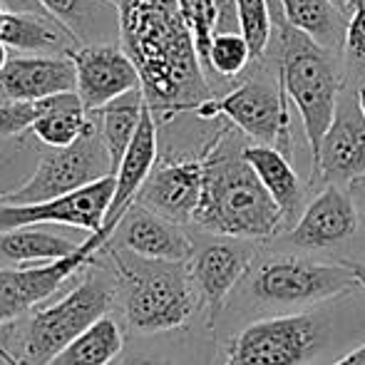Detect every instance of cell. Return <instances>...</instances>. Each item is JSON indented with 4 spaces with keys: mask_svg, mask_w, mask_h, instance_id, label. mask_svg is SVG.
Returning a JSON list of instances; mask_svg holds the SVG:
<instances>
[{
    "mask_svg": "<svg viewBox=\"0 0 365 365\" xmlns=\"http://www.w3.org/2000/svg\"><path fill=\"white\" fill-rule=\"evenodd\" d=\"M120 43L137 65L142 92L157 122L194 112L212 100L197 43L179 0H115Z\"/></svg>",
    "mask_w": 365,
    "mask_h": 365,
    "instance_id": "6da1fadb",
    "label": "cell"
},
{
    "mask_svg": "<svg viewBox=\"0 0 365 365\" xmlns=\"http://www.w3.org/2000/svg\"><path fill=\"white\" fill-rule=\"evenodd\" d=\"M231 142L229 132H221L204 149V192L194 224L214 236H274L286 226L284 214L244 157V147Z\"/></svg>",
    "mask_w": 365,
    "mask_h": 365,
    "instance_id": "7a4b0ae2",
    "label": "cell"
},
{
    "mask_svg": "<svg viewBox=\"0 0 365 365\" xmlns=\"http://www.w3.org/2000/svg\"><path fill=\"white\" fill-rule=\"evenodd\" d=\"M105 251L115 271V303L132 333L162 336L192 321L202 306V296L189 261L142 259L112 244H107Z\"/></svg>",
    "mask_w": 365,
    "mask_h": 365,
    "instance_id": "3957f363",
    "label": "cell"
},
{
    "mask_svg": "<svg viewBox=\"0 0 365 365\" xmlns=\"http://www.w3.org/2000/svg\"><path fill=\"white\" fill-rule=\"evenodd\" d=\"M115 303V279L105 274H90L45 308H33L28 316L13 321L15 336L3 331L0 343L25 365H48L73 343L82 331L110 313Z\"/></svg>",
    "mask_w": 365,
    "mask_h": 365,
    "instance_id": "277c9868",
    "label": "cell"
},
{
    "mask_svg": "<svg viewBox=\"0 0 365 365\" xmlns=\"http://www.w3.org/2000/svg\"><path fill=\"white\" fill-rule=\"evenodd\" d=\"M276 25H279L281 38L279 82L301 115L303 132H306L308 149H311V162H316L323 135L336 115L341 80L323 45H318L311 35L293 28L284 18V13L276 20Z\"/></svg>",
    "mask_w": 365,
    "mask_h": 365,
    "instance_id": "5b68a950",
    "label": "cell"
},
{
    "mask_svg": "<svg viewBox=\"0 0 365 365\" xmlns=\"http://www.w3.org/2000/svg\"><path fill=\"white\" fill-rule=\"evenodd\" d=\"M328 336L331 318L316 308L276 313L236 333L221 365H311Z\"/></svg>",
    "mask_w": 365,
    "mask_h": 365,
    "instance_id": "8992f818",
    "label": "cell"
},
{
    "mask_svg": "<svg viewBox=\"0 0 365 365\" xmlns=\"http://www.w3.org/2000/svg\"><path fill=\"white\" fill-rule=\"evenodd\" d=\"M358 279L346 264L331 266L303 256H276L259 266L249 279V293L271 313H296L358 289Z\"/></svg>",
    "mask_w": 365,
    "mask_h": 365,
    "instance_id": "52a82bcc",
    "label": "cell"
},
{
    "mask_svg": "<svg viewBox=\"0 0 365 365\" xmlns=\"http://www.w3.org/2000/svg\"><path fill=\"white\" fill-rule=\"evenodd\" d=\"M112 172H115V167H112V157L107 152L105 140H102L100 125H97V120H92V125L87 127V132L77 142L60 149H50L48 154H43L40 162L35 164L33 174L28 177V182L0 202H45V199L63 197L68 192L87 187V184L97 182L102 177H110Z\"/></svg>",
    "mask_w": 365,
    "mask_h": 365,
    "instance_id": "ba28073f",
    "label": "cell"
},
{
    "mask_svg": "<svg viewBox=\"0 0 365 365\" xmlns=\"http://www.w3.org/2000/svg\"><path fill=\"white\" fill-rule=\"evenodd\" d=\"M107 241L110 239L102 231H95L82 241L75 254L63 259L28 266H0V326L28 316L33 308L48 301L75 274H80L87 264L95 261Z\"/></svg>",
    "mask_w": 365,
    "mask_h": 365,
    "instance_id": "9c48e42d",
    "label": "cell"
},
{
    "mask_svg": "<svg viewBox=\"0 0 365 365\" xmlns=\"http://www.w3.org/2000/svg\"><path fill=\"white\" fill-rule=\"evenodd\" d=\"M284 87L266 80H249L221 100H207L194 110L199 120L209 122L226 117L244 135L259 145H271L289 152V107Z\"/></svg>",
    "mask_w": 365,
    "mask_h": 365,
    "instance_id": "30bf717a",
    "label": "cell"
},
{
    "mask_svg": "<svg viewBox=\"0 0 365 365\" xmlns=\"http://www.w3.org/2000/svg\"><path fill=\"white\" fill-rule=\"evenodd\" d=\"M115 194V174L102 177L82 189L68 192L63 197L45 199L35 204H5L0 202V231L20 229V226H75L87 234H95L105 226Z\"/></svg>",
    "mask_w": 365,
    "mask_h": 365,
    "instance_id": "8fae6325",
    "label": "cell"
},
{
    "mask_svg": "<svg viewBox=\"0 0 365 365\" xmlns=\"http://www.w3.org/2000/svg\"><path fill=\"white\" fill-rule=\"evenodd\" d=\"M254 256V246L236 236H219L214 241H207L204 246H194L189 269H192L194 284L202 296V306L209 313V326H214L229 293L251 269Z\"/></svg>",
    "mask_w": 365,
    "mask_h": 365,
    "instance_id": "7c38bea8",
    "label": "cell"
},
{
    "mask_svg": "<svg viewBox=\"0 0 365 365\" xmlns=\"http://www.w3.org/2000/svg\"><path fill=\"white\" fill-rule=\"evenodd\" d=\"M68 55L73 58L77 73L75 92L90 112L102 110L112 100L142 87L137 65L125 53V48L95 43L73 48Z\"/></svg>",
    "mask_w": 365,
    "mask_h": 365,
    "instance_id": "4fadbf2b",
    "label": "cell"
},
{
    "mask_svg": "<svg viewBox=\"0 0 365 365\" xmlns=\"http://www.w3.org/2000/svg\"><path fill=\"white\" fill-rule=\"evenodd\" d=\"M365 177V112L358 95L338 100L336 115L321 142V152L313 162V179L326 184H353Z\"/></svg>",
    "mask_w": 365,
    "mask_h": 365,
    "instance_id": "5bb4252c",
    "label": "cell"
},
{
    "mask_svg": "<svg viewBox=\"0 0 365 365\" xmlns=\"http://www.w3.org/2000/svg\"><path fill=\"white\" fill-rule=\"evenodd\" d=\"M204 192V154L157 162L137 202L177 224H194Z\"/></svg>",
    "mask_w": 365,
    "mask_h": 365,
    "instance_id": "9a60e30c",
    "label": "cell"
},
{
    "mask_svg": "<svg viewBox=\"0 0 365 365\" xmlns=\"http://www.w3.org/2000/svg\"><path fill=\"white\" fill-rule=\"evenodd\" d=\"M107 244L154 261H189L197 246L184 231V224L162 217L140 202L127 209Z\"/></svg>",
    "mask_w": 365,
    "mask_h": 365,
    "instance_id": "2e32d148",
    "label": "cell"
},
{
    "mask_svg": "<svg viewBox=\"0 0 365 365\" xmlns=\"http://www.w3.org/2000/svg\"><path fill=\"white\" fill-rule=\"evenodd\" d=\"M358 229V207L338 184H328L291 226L289 239L301 249L326 251L348 241Z\"/></svg>",
    "mask_w": 365,
    "mask_h": 365,
    "instance_id": "e0dca14e",
    "label": "cell"
},
{
    "mask_svg": "<svg viewBox=\"0 0 365 365\" xmlns=\"http://www.w3.org/2000/svg\"><path fill=\"white\" fill-rule=\"evenodd\" d=\"M77 87L75 63L65 55H13L0 73V102L40 100L73 92Z\"/></svg>",
    "mask_w": 365,
    "mask_h": 365,
    "instance_id": "ac0fdd59",
    "label": "cell"
},
{
    "mask_svg": "<svg viewBox=\"0 0 365 365\" xmlns=\"http://www.w3.org/2000/svg\"><path fill=\"white\" fill-rule=\"evenodd\" d=\"M157 125L159 122L154 120L152 110L147 105L145 112H142L140 127L135 132V140L127 147L125 157L120 159V164L115 169V194H112L110 212L105 217V226L100 229L107 239H112V234H115L117 224L127 214V209L137 202V194L145 187L147 177L152 174L154 164H157Z\"/></svg>",
    "mask_w": 365,
    "mask_h": 365,
    "instance_id": "d6986e66",
    "label": "cell"
},
{
    "mask_svg": "<svg viewBox=\"0 0 365 365\" xmlns=\"http://www.w3.org/2000/svg\"><path fill=\"white\" fill-rule=\"evenodd\" d=\"M0 43L25 55H65L80 40L53 15L3 10Z\"/></svg>",
    "mask_w": 365,
    "mask_h": 365,
    "instance_id": "ffe728a7",
    "label": "cell"
},
{
    "mask_svg": "<svg viewBox=\"0 0 365 365\" xmlns=\"http://www.w3.org/2000/svg\"><path fill=\"white\" fill-rule=\"evenodd\" d=\"M244 157L259 174L264 187L279 204L284 214V224L293 226L303 214V184L298 174L293 172L289 154L271 145H251L244 147Z\"/></svg>",
    "mask_w": 365,
    "mask_h": 365,
    "instance_id": "44dd1931",
    "label": "cell"
},
{
    "mask_svg": "<svg viewBox=\"0 0 365 365\" xmlns=\"http://www.w3.org/2000/svg\"><path fill=\"white\" fill-rule=\"evenodd\" d=\"M125 353V331L110 313L82 331L48 365H115Z\"/></svg>",
    "mask_w": 365,
    "mask_h": 365,
    "instance_id": "7402d4cb",
    "label": "cell"
},
{
    "mask_svg": "<svg viewBox=\"0 0 365 365\" xmlns=\"http://www.w3.org/2000/svg\"><path fill=\"white\" fill-rule=\"evenodd\" d=\"M279 5L293 28L311 35L326 50L346 45V13L331 0H279Z\"/></svg>",
    "mask_w": 365,
    "mask_h": 365,
    "instance_id": "603a6c76",
    "label": "cell"
},
{
    "mask_svg": "<svg viewBox=\"0 0 365 365\" xmlns=\"http://www.w3.org/2000/svg\"><path fill=\"white\" fill-rule=\"evenodd\" d=\"M145 107H147L145 92H142V87H137V90L112 100L110 105H105L102 110L92 112L97 125H100L102 140H105L107 152H110V157H112V167L115 169H117V164H120V159L125 157L127 147L135 140V132L142 122Z\"/></svg>",
    "mask_w": 365,
    "mask_h": 365,
    "instance_id": "cb8c5ba5",
    "label": "cell"
},
{
    "mask_svg": "<svg viewBox=\"0 0 365 365\" xmlns=\"http://www.w3.org/2000/svg\"><path fill=\"white\" fill-rule=\"evenodd\" d=\"M40 3L85 45L102 43L110 25L120 28L115 3H105V0H40Z\"/></svg>",
    "mask_w": 365,
    "mask_h": 365,
    "instance_id": "d4e9b609",
    "label": "cell"
},
{
    "mask_svg": "<svg viewBox=\"0 0 365 365\" xmlns=\"http://www.w3.org/2000/svg\"><path fill=\"white\" fill-rule=\"evenodd\" d=\"M92 120H95L92 112L82 105L80 95L73 92L63 105L50 110L45 117H40V120L30 127V132H33L45 147L60 149L80 140L87 132V127L92 125Z\"/></svg>",
    "mask_w": 365,
    "mask_h": 365,
    "instance_id": "484cf974",
    "label": "cell"
},
{
    "mask_svg": "<svg viewBox=\"0 0 365 365\" xmlns=\"http://www.w3.org/2000/svg\"><path fill=\"white\" fill-rule=\"evenodd\" d=\"M73 92H60V95L40 97V100L0 102V137H18V135H23V132H28L40 117H45L50 110L63 105Z\"/></svg>",
    "mask_w": 365,
    "mask_h": 365,
    "instance_id": "4316f807",
    "label": "cell"
},
{
    "mask_svg": "<svg viewBox=\"0 0 365 365\" xmlns=\"http://www.w3.org/2000/svg\"><path fill=\"white\" fill-rule=\"evenodd\" d=\"M236 15H239L241 35L251 48V58H264L271 40V10L269 0H236Z\"/></svg>",
    "mask_w": 365,
    "mask_h": 365,
    "instance_id": "83f0119b",
    "label": "cell"
},
{
    "mask_svg": "<svg viewBox=\"0 0 365 365\" xmlns=\"http://www.w3.org/2000/svg\"><path fill=\"white\" fill-rule=\"evenodd\" d=\"M251 48L241 33H217L209 48V70L221 77L239 75L251 63Z\"/></svg>",
    "mask_w": 365,
    "mask_h": 365,
    "instance_id": "f1b7e54d",
    "label": "cell"
},
{
    "mask_svg": "<svg viewBox=\"0 0 365 365\" xmlns=\"http://www.w3.org/2000/svg\"><path fill=\"white\" fill-rule=\"evenodd\" d=\"M346 55L358 65H365V8L358 5L346 28Z\"/></svg>",
    "mask_w": 365,
    "mask_h": 365,
    "instance_id": "f546056e",
    "label": "cell"
},
{
    "mask_svg": "<svg viewBox=\"0 0 365 365\" xmlns=\"http://www.w3.org/2000/svg\"><path fill=\"white\" fill-rule=\"evenodd\" d=\"M30 174H33V169L28 172V169L15 159V154H0V199H5L18 187H23Z\"/></svg>",
    "mask_w": 365,
    "mask_h": 365,
    "instance_id": "4dcf8cb0",
    "label": "cell"
},
{
    "mask_svg": "<svg viewBox=\"0 0 365 365\" xmlns=\"http://www.w3.org/2000/svg\"><path fill=\"white\" fill-rule=\"evenodd\" d=\"M115 365H179V361L159 348H137V351L122 353Z\"/></svg>",
    "mask_w": 365,
    "mask_h": 365,
    "instance_id": "1f68e13d",
    "label": "cell"
},
{
    "mask_svg": "<svg viewBox=\"0 0 365 365\" xmlns=\"http://www.w3.org/2000/svg\"><path fill=\"white\" fill-rule=\"evenodd\" d=\"M219 10V28L217 33H241L239 15H236V0H214Z\"/></svg>",
    "mask_w": 365,
    "mask_h": 365,
    "instance_id": "d6a6232c",
    "label": "cell"
},
{
    "mask_svg": "<svg viewBox=\"0 0 365 365\" xmlns=\"http://www.w3.org/2000/svg\"><path fill=\"white\" fill-rule=\"evenodd\" d=\"M0 8L13 10V13H43V15H50L48 10L43 8V3H40V0H0Z\"/></svg>",
    "mask_w": 365,
    "mask_h": 365,
    "instance_id": "836d02e7",
    "label": "cell"
},
{
    "mask_svg": "<svg viewBox=\"0 0 365 365\" xmlns=\"http://www.w3.org/2000/svg\"><path fill=\"white\" fill-rule=\"evenodd\" d=\"M333 365H365V343L358 346L356 351H351L348 356H343L341 361H336Z\"/></svg>",
    "mask_w": 365,
    "mask_h": 365,
    "instance_id": "e575fe53",
    "label": "cell"
},
{
    "mask_svg": "<svg viewBox=\"0 0 365 365\" xmlns=\"http://www.w3.org/2000/svg\"><path fill=\"white\" fill-rule=\"evenodd\" d=\"M346 266L353 271V276L358 279V284H361L363 289H365V264H346Z\"/></svg>",
    "mask_w": 365,
    "mask_h": 365,
    "instance_id": "d590c367",
    "label": "cell"
},
{
    "mask_svg": "<svg viewBox=\"0 0 365 365\" xmlns=\"http://www.w3.org/2000/svg\"><path fill=\"white\" fill-rule=\"evenodd\" d=\"M333 5H336V8H341L343 13H353V10H356V0H331Z\"/></svg>",
    "mask_w": 365,
    "mask_h": 365,
    "instance_id": "8d00e7d4",
    "label": "cell"
},
{
    "mask_svg": "<svg viewBox=\"0 0 365 365\" xmlns=\"http://www.w3.org/2000/svg\"><path fill=\"white\" fill-rule=\"evenodd\" d=\"M8 45L5 43H0V73H3V68H5V63L10 60V53H8Z\"/></svg>",
    "mask_w": 365,
    "mask_h": 365,
    "instance_id": "74e56055",
    "label": "cell"
},
{
    "mask_svg": "<svg viewBox=\"0 0 365 365\" xmlns=\"http://www.w3.org/2000/svg\"><path fill=\"white\" fill-rule=\"evenodd\" d=\"M358 100H361V107H363V112H365V87L358 90Z\"/></svg>",
    "mask_w": 365,
    "mask_h": 365,
    "instance_id": "f35d334b",
    "label": "cell"
},
{
    "mask_svg": "<svg viewBox=\"0 0 365 365\" xmlns=\"http://www.w3.org/2000/svg\"><path fill=\"white\" fill-rule=\"evenodd\" d=\"M5 365H25V363H20V361H18V358H15V356H13V358H10V361H8V363H5Z\"/></svg>",
    "mask_w": 365,
    "mask_h": 365,
    "instance_id": "ab89813d",
    "label": "cell"
},
{
    "mask_svg": "<svg viewBox=\"0 0 365 365\" xmlns=\"http://www.w3.org/2000/svg\"><path fill=\"white\" fill-rule=\"evenodd\" d=\"M361 5V8H365V0H356V8Z\"/></svg>",
    "mask_w": 365,
    "mask_h": 365,
    "instance_id": "60d3db41",
    "label": "cell"
},
{
    "mask_svg": "<svg viewBox=\"0 0 365 365\" xmlns=\"http://www.w3.org/2000/svg\"><path fill=\"white\" fill-rule=\"evenodd\" d=\"M105 3H115V0H105Z\"/></svg>",
    "mask_w": 365,
    "mask_h": 365,
    "instance_id": "b9f144b4",
    "label": "cell"
},
{
    "mask_svg": "<svg viewBox=\"0 0 365 365\" xmlns=\"http://www.w3.org/2000/svg\"><path fill=\"white\" fill-rule=\"evenodd\" d=\"M363 212H365V199H363Z\"/></svg>",
    "mask_w": 365,
    "mask_h": 365,
    "instance_id": "7bdbcfd3",
    "label": "cell"
}]
</instances>
